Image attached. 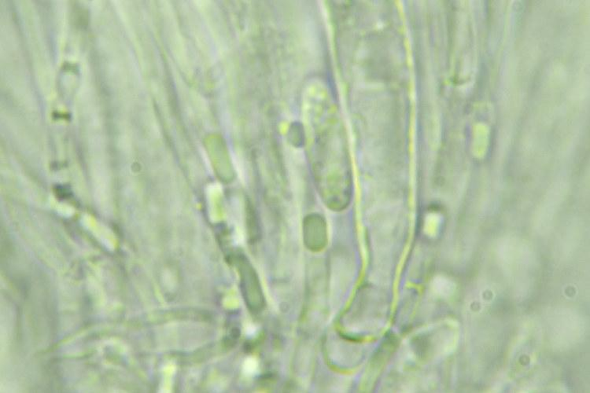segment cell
I'll return each instance as SVG.
<instances>
[{
  "label": "cell",
  "instance_id": "7a4b0ae2",
  "mask_svg": "<svg viewBox=\"0 0 590 393\" xmlns=\"http://www.w3.org/2000/svg\"><path fill=\"white\" fill-rule=\"evenodd\" d=\"M305 236L309 248L314 250L324 248L327 241V234L323 224L318 222L306 227Z\"/></svg>",
  "mask_w": 590,
  "mask_h": 393
},
{
  "label": "cell",
  "instance_id": "6da1fadb",
  "mask_svg": "<svg viewBox=\"0 0 590 393\" xmlns=\"http://www.w3.org/2000/svg\"><path fill=\"white\" fill-rule=\"evenodd\" d=\"M241 286L245 300L248 308L253 312L258 313L264 306V296L258 277L250 265H244L241 268Z\"/></svg>",
  "mask_w": 590,
  "mask_h": 393
}]
</instances>
